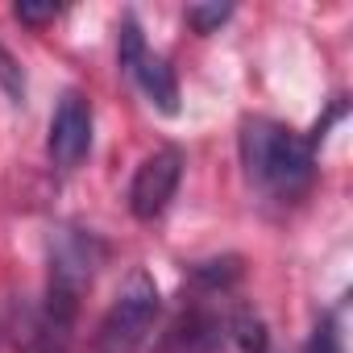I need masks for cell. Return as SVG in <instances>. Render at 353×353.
Here are the masks:
<instances>
[{
	"label": "cell",
	"instance_id": "obj_1",
	"mask_svg": "<svg viewBox=\"0 0 353 353\" xmlns=\"http://www.w3.org/2000/svg\"><path fill=\"white\" fill-rule=\"evenodd\" d=\"M241 166L245 179L262 200L274 204H299L316 183V150L303 133H295L283 121L270 117H245L241 121Z\"/></svg>",
	"mask_w": 353,
	"mask_h": 353
},
{
	"label": "cell",
	"instance_id": "obj_2",
	"mask_svg": "<svg viewBox=\"0 0 353 353\" xmlns=\"http://www.w3.org/2000/svg\"><path fill=\"white\" fill-rule=\"evenodd\" d=\"M158 287L145 270H133L117 299L108 303V312L100 316V328L92 336V353H141V345L150 341L154 324H158Z\"/></svg>",
	"mask_w": 353,
	"mask_h": 353
},
{
	"label": "cell",
	"instance_id": "obj_3",
	"mask_svg": "<svg viewBox=\"0 0 353 353\" xmlns=\"http://www.w3.org/2000/svg\"><path fill=\"white\" fill-rule=\"evenodd\" d=\"M100 262H104V241L92 229H75V225L54 229L50 233V270H46L42 295H54V299L79 307V299L96 283Z\"/></svg>",
	"mask_w": 353,
	"mask_h": 353
},
{
	"label": "cell",
	"instance_id": "obj_4",
	"mask_svg": "<svg viewBox=\"0 0 353 353\" xmlns=\"http://www.w3.org/2000/svg\"><path fill=\"white\" fill-rule=\"evenodd\" d=\"M117 59H121L125 75L141 88V96H145L158 112H166V117L179 112V79H174L170 63H166L158 50L145 46V34H141L137 17H121V30H117Z\"/></svg>",
	"mask_w": 353,
	"mask_h": 353
},
{
	"label": "cell",
	"instance_id": "obj_5",
	"mask_svg": "<svg viewBox=\"0 0 353 353\" xmlns=\"http://www.w3.org/2000/svg\"><path fill=\"white\" fill-rule=\"evenodd\" d=\"M225 291H200L192 307L179 312V320L170 324V332L162 336L158 353H225L229 345V312H221L212 299H221Z\"/></svg>",
	"mask_w": 353,
	"mask_h": 353
},
{
	"label": "cell",
	"instance_id": "obj_6",
	"mask_svg": "<svg viewBox=\"0 0 353 353\" xmlns=\"http://www.w3.org/2000/svg\"><path fill=\"white\" fill-rule=\"evenodd\" d=\"M183 179V150L179 145H158L154 154L141 158L133 183H129V212L137 221H158Z\"/></svg>",
	"mask_w": 353,
	"mask_h": 353
},
{
	"label": "cell",
	"instance_id": "obj_7",
	"mask_svg": "<svg viewBox=\"0 0 353 353\" xmlns=\"http://www.w3.org/2000/svg\"><path fill=\"white\" fill-rule=\"evenodd\" d=\"M79 307L42 295L38 303H26L17 312V353H71Z\"/></svg>",
	"mask_w": 353,
	"mask_h": 353
},
{
	"label": "cell",
	"instance_id": "obj_8",
	"mask_svg": "<svg viewBox=\"0 0 353 353\" xmlns=\"http://www.w3.org/2000/svg\"><path fill=\"white\" fill-rule=\"evenodd\" d=\"M92 150V104L83 92H63V100L54 104L50 117V133H46V154L59 170H75Z\"/></svg>",
	"mask_w": 353,
	"mask_h": 353
},
{
	"label": "cell",
	"instance_id": "obj_9",
	"mask_svg": "<svg viewBox=\"0 0 353 353\" xmlns=\"http://www.w3.org/2000/svg\"><path fill=\"white\" fill-rule=\"evenodd\" d=\"M345 303H336L328 316H320L312 341H307V353H345Z\"/></svg>",
	"mask_w": 353,
	"mask_h": 353
},
{
	"label": "cell",
	"instance_id": "obj_10",
	"mask_svg": "<svg viewBox=\"0 0 353 353\" xmlns=\"http://www.w3.org/2000/svg\"><path fill=\"white\" fill-rule=\"evenodd\" d=\"M229 17H233L229 5H192V9H188V26H192L196 34H216Z\"/></svg>",
	"mask_w": 353,
	"mask_h": 353
},
{
	"label": "cell",
	"instance_id": "obj_11",
	"mask_svg": "<svg viewBox=\"0 0 353 353\" xmlns=\"http://www.w3.org/2000/svg\"><path fill=\"white\" fill-rule=\"evenodd\" d=\"M13 13H17L26 26H46V21L59 17V5H17Z\"/></svg>",
	"mask_w": 353,
	"mask_h": 353
}]
</instances>
